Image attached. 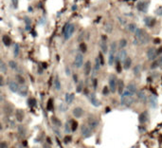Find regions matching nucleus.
Returning a JSON list of instances; mask_svg holds the SVG:
<instances>
[{
  "instance_id": "obj_1",
  "label": "nucleus",
  "mask_w": 162,
  "mask_h": 148,
  "mask_svg": "<svg viewBox=\"0 0 162 148\" xmlns=\"http://www.w3.org/2000/svg\"><path fill=\"white\" fill-rule=\"evenodd\" d=\"M135 33V37H134V44L137 46H143L148 44L150 37L149 34L145 31V30L143 29H137Z\"/></svg>"
},
{
  "instance_id": "obj_2",
  "label": "nucleus",
  "mask_w": 162,
  "mask_h": 148,
  "mask_svg": "<svg viewBox=\"0 0 162 148\" xmlns=\"http://www.w3.org/2000/svg\"><path fill=\"white\" fill-rule=\"evenodd\" d=\"M75 31V25L74 24H66L64 29V37L65 40H68L72 37Z\"/></svg>"
},
{
  "instance_id": "obj_3",
  "label": "nucleus",
  "mask_w": 162,
  "mask_h": 148,
  "mask_svg": "<svg viewBox=\"0 0 162 148\" xmlns=\"http://www.w3.org/2000/svg\"><path fill=\"white\" fill-rule=\"evenodd\" d=\"M117 85H118L117 77L115 75H110V77H109V90L113 93L116 92Z\"/></svg>"
},
{
  "instance_id": "obj_4",
  "label": "nucleus",
  "mask_w": 162,
  "mask_h": 148,
  "mask_svg": "<svg viewBox=\"0 0 162 148\" xmlns=\"http://www.w3.org/2000/svg\"><path fill=\"white\" fill-rule=\"evenodd\" d=\"M74 65L77 68H82V66L84 65V55L81 52H78L76 54L75 58H74Z\"/></svg>"
},
{
  "instance_id": "obj_5",
  "label": "nucleus",
  "mask_w": 162,
  "mask_h": 148,
  "mask_svg": "<svg viewBox=\"0 0 162 148\" xmlns=\"http://www.w3.org/2000/svg\"><path fill=\"white\" fill-rule=\"evenodd\" d=\"M81 133L84 138H89L92 135V129L87 125H83L81 127Z\"/></svg>"
},
{
  "instance_id": "obj_6",
  "label": "nucleus",
  "mask_w": 162,
  "mask_h": 148,
  "mask_svg": "<svg viewBox=\"0 0 162 148\" xmlns=\"http://www.w3.org/2000/svg\"><path fill=\"white\" fill-rule=\"evenodd\" d=\"M121 104L125 106H129L134 102V96H123L121 95Z\"/></svg>"
},
{
  "instance_id": "obj_7",
  "label": "nucleus",
  "mask_w": 162,
  "mask_h": 148,
  "mask_svg": "<svg viewBox=\"0 0 162 148\" xmlns=\"http://www.w3.org/2000/svg\"><path fill=\"white\" fill-rule=\"evenodd\" d=\"M8 86H9L10 90L13 93H17L19 90V87H20L19 84L16 81H9L8 82Z\"/></svg>"
},
{
  "instance_id": "obj_8",
  "label": "nucleus",
  "mask_w": 162,
  "mask_h": 148,
  "mask_svg": "<svg viewBox=\"0 0 162 148\" xmlns=\"http://www.w3.org/2000/svg\"><path fill=\"white\" fill-rule=\"evenodd\" d=\"M156 54H157V52H156V49H155L154 47H150V48H148V50H147V52H146V55L148 57V59L151 60V61H154V60L155 59Z\"/></svg>"
},
{
  "instance_id": "obj_9",
  "label": "nucleus",
  "mask_w": 162,
  "mask_h": 148,
  "mask_svg": "<svg viewBox=\"0 0 162 148\" xmlns=\"http://www.w3.org/2000/svg\"><path fill=\"white\" fill-rule=\"evenodd\" d=\"M148 2L147 1H144V0H142L140 2H139V4H138V10L139 11H143V12H146L147 11V9H148Z\"/></svg>"
},
{
  "instance_id": "obj_10",
  "label": "nucleus",
  "mask_w": 162,
  "mask_h": 148,
  "mask_svg": "<svg viewBox=\"0 0 162 148\" xmlns=\"http://www.w3.org/2000/svg\"><path fill=\"white\" fill-rule=\"evenodd\" d=\"M159 67H162V54L159 55V57H157L156 59L154 60L151 68H153V69H154V68H159Z\"/></svg>"
},
{
  "instance_id": "obj_11",
  "label": "nucleus",
  "mask_w": 162,
  "mask_h": 148,
  "mask_svg": "<svg viewBox=\"0 0 162 148\" xmlns=\"http://www.w3.org/2000/svg\"><path fill=\"white\" fill-rule=\"evenodd\" d=\"M88 126L91 129H95L99 126V121L95 118H89L88 119Z\"/></svg>"
},
{
  "instance_id": "obj_12",
  "label": "nucleus",
  "mask_w": 162,
  "mask_h": 148,
  "mask_svg": "<svg viewBox=\"0 0 162 148\" xmlns=\"http://www.w3.org/2000/svg\"><path fill=\"white\" fill-rule=\"evenodd\" d=\"M125 89H127V90L129 91L131 94H133V95H135L136 93H137V86H136V84H134V83H130L127 85V86L125 87Z\"/></svg>"
},
{
  "instance_id": "obj_13",
  "label": "nucleus",
  "mask_w": 162,
  "mask_h": 148,
  "mask_svg": "<svg viewBox=\"0 0 162 148\" xmlns=\"http://www.w3.org/2000/svg\"><path fill=\"white\" fill-rule=\"evenodd\" d=\"M28 92H29V89H28V86H25V85H22L21 86L19 87V90H18V94L22 96V97H26L28 95Z\"/></svg>"
},
{
  "instance_id": "obj_14",
  "label": "nucleus",
  "mask_w": 162,
  "mask_h": 148,
  "mask_svg": "<svg viewBox=\"0 0 162 148\" xmlns=\"http://www.w3.org/2000/svg\"><path fill=\"white\" fill-rule=\"evenodd\" d=\"M149 104L152 108H156L157 107V98L154 95L149 97Z\"/></svg>"
},
{
  "instance_id": "obj_15",
  "label": "nucleus",
  "mask_w": 162,
  "mask_h": 148,
  "mask_svg": "<svg viewBox=\"0 0 162 148\" xmlns=\"http://www.w3.org/2000/svg\"><path fill=\"white\" fill-rule=\"evenodd\" d=\"M91 69H92L91 62H90V61H87L86 63L85 64V66H84V71H85V76H88V75L91 73Z\"/></svg>"
},
{
  "instance_id": "obj_16",
  "label": "nucleus",
  "mask_w": 162,
  "mask_h": 148,
  "mask_svg": "<svg viewBox=\"0 0 162 148\" xmlns=\"http://www.w3.org/2000/svg\"><path fill=\"white\" fill-rule=\"evenodd\" d=\"M73 116L75 117V118H81L83 115H84V110H83V108L82 107H75L74 109H73Z\"/></svg>"
},
{
  "instance_id": "obj_17",
  "label": "nucleus",
  "mask_w": 162,
  "mask_h": 148,
  "mask_svg": "<svg viewBox=\"0 0 162 148\" xmlns=\"http://www.w3.org/2000/svg\"><path fill=\"white\" fill-rule=\"evenodd\" d=\"M144 23H145V26H147V27H149V28H152L154 25V23H155V20L151 17V16H148V17H145L144 18Z\"/></svg>"
},
{
  "instance_id": "obj_18",
  "label": "nucleus",
  "mask_w": 162,
  "mask_h": 148,
  "mask_svg": "<svg viewBox=\"0 0 162 148\" xmlns=\"http://www.w3.org/2000/svg\"><path fill=\"white\" fill-rule=\"evenodd\" d=\"M74 99H75V95L73 93H67L65 95V102L67 104H71L74 101Z\"/></svg>"
},
{
  "instance_id": "obj_19",
  "label": "nucleus",
  "mask_w": 162,
  "mask_h": 148,
  "mask_svg": "<svg viewBox=\"0 0 162 148\" xmlns=\"http://www.w3.org/2000/svg\"><path fill=\"white\" fill-rule=\"evenodd\" d=\"M90 102H91L94 106H96V107L100 105V101L96 98L95 94H91V95H90Z\"/></svg>"
},
{
  "instance_id": "obj_20",
  "label": "nucleus",
  "mask_w": 162,
  "mask_h": 148,
  "mask_svg": "<svg viewBox=\"0 0 162 148\" xmlns=\"http://www.w3.org/2000/svg\"><path fill=\"white\" fill-rule=\"evenodd\" d=\"M15 118H16V120H17L18 122L21 123L22 121L24 120V112H23V110L17 109V110L15 111Z\"/></svg>"
},
{
  "instance_id": "obj_21",
  "label": "nucleus",
  "mask_w": 162,
  "mask_h": 148,
  "mask_svg": "<svg viewBox=\"0 0 162 148\" xmlns=\"http://www.w3.org/2000/svg\"><path fill=\"white\" fill-rule=\"evenodd\" d=\"M122 63H123V68L124 69H129L132 66V59L130 57H126L125 60Z\"/></svg>"
},
{
  "instance_id": "obj_22",
  "label": "nucleus",
  "mask_w": 162,
  "mask_h": 148,
  "mask_svg": "<svg viewBox=\"0 0 162 148\" xmlns=\"http://www.w3.org/2000/svg\"><path fill=\"white\" fill-rule=\"evenodd\" d=\"M53 86L54 88L56 89V90H61V88H62V85H61V82H60V80L58 77H56L53 81Z\"/></svg>"
},
{
  "instance_id": "obj_23",
  "label": "nucleus",
  "mask_w": 162,
  "mask_h": 148,
  "mask_svg": "<svg viewBox=\"0 0 162 148\" xmlns=\"http://www.w3.org/2000/svg\"><path fill=\"white\" fill-rule=\"evenodd\" d=\"M117 87H118V92H119V95H121V93L124 90V84L122 82V80H119L118 81V85H117Z\"/></svg>"
},
{
  "instance_id": "obj_24",
  "label": "nucleus",
  "mask_w": 162,
  "mask_h": 148,
  "mask_svg": "<svg viewBox=\"0 0 162 148\" xmlns=\"http://www.w3.org/2000/svg\"><path fill=\"white\" fill-rule=\"evenodd\" d=\"M147 120H148V113L146 111H144L143 113L139 115V122H140V124H145L147 122Z\"/></svg>"
},
{
  "instance_id": "obj_25",
  "label": "nucleus",
  "mask_w": 162,
  "mask_h": 148,
  "mask_svg": "<svg viewBox=\"0 0 162 148\" xmlns=\"http://www.w3.org/2000/svg\"><path fill=\"white\" fill-rule=\"evenodd\" d=\"M100 59H99V57H97L96 59H95V65H94V74H96V72H98L99 70H100Z\"/></svg>"
},
{
  "instance_id": "obj_26",
  "label": "nucleus",
  "mask_w": 162,
  "mask_h": 148,
  "mask_svg": "<svg viewBox=\"0 0 162 148\" xmlns=\"http://www.w3.org/2000/svg\"><path fill=\"white\" fill-rule=\"evenodd\" d=\"M117 50H118V44H117V42H113V43L110 45V52H109V53L116 54V53H117Z\"/></svg>"
},
{
  "instance_id": "obj_27",
  "label": "nucleus",
  "mask_w": 162,
  "mask_h": 148,
  "mask_svg": "<svg viewBox=\"0 0 162 148\" xmlns=\"http://www.w3.org/2000/svg\"><path fill=\"white\" fill-rule=\"evenodd\" d=\"M115 61H116V54L109 53V56H108V65L109 66H113L115 64Z\"/></svg>"
},
{
  "instance_id": "obj_28",
  "label": "nucleus",
  "mask_w": 162,
  "mask_h": 148,
  "mask_svg": "<svg viewBox=\"0 0 162 148\" xmlns=\"http://www.w3.org/2000/svg\"><path fill=\"white\" fill-rule=\"evenodd\" d=\"M100 49H101V51H102L103 53H106L108 51V45L105 40H102V41L100 42Z\"/></svg>"
},
{
  "instance_id": "obj_29",
  "label": "nucleus",
  "mask_w": 162,
  "mask_h": 148,
  "mask_svg": "<svg viewBox=\"0 0 162 148\" xmlns=\"http://www.w3.org/2000/svg\"><path fill=\"white\" fill-rule=\"evenodd\" d=\"M138 97H139V99L142 101V102H146V100H147V96H146V94H145V92L143 90H140L138 92Z\"/></svg>"
},
{
  "instance_id": "obj_30",
  "label": "nucleus",
  "mask_w": 162,
  "mask_h": 148,
  "mask_svg": "<svg viewBox=\"0 0 162 148\" xmlns=\"http://www.w3.org/2000/svg\"><path fill=\"white\" fill-rule=\"evenodd\" d=\"M104 31L107 33H111L113 31V25H112V23L110 22L105 23V25H104Z\"/></svg>"
},
{
  "instance_id": "obj_31",
  "label": "nucleus",
  "mask_w": 162,
  "mask_h": 148,
  "mask_svg": "<svg viewBox=\"0 0 162 148\" xmlns=\"http://www.w3.org/2000/svg\"><path fill=\"white\" fill-rule=\"evenodd\" d=\"M15 80H16V82L19 84V85H25V83H26V80L25 78L20 75V74H16L15 75Z\"/></svg>"
},
{
  "instance_id": "obj_32",
  "label": "nucleus",
  "mask_w": 162,
  "mask_h": 148,
  "mask_svg": "<svg viewBox=\"0 0 162 148\" xmlns=\"http://www.w3.org/2000/svg\"><path fill=\"white\" fill-rule=\"evenodd\" d=\"M7 70H8V66H7L6 63H4L2 60H0V72L6 73Z\"/></svg>"
},
{
  "instance_id": "obj_33",
  "label": "nucleus",
  "mask_w": 162,
  "mask_h": 148,
  "mask_svg": "<svg viewBox=\"0 0 162 148\" xmlns=\"http://www.w3.org/2000/svg\"><path fill=\"white\" fill-rule=\"evenodd\" d=\"M133 72H134V74H135L136 76H139V75L140 74V72H141V66L140 65H137V66H135L134 68H133Z\"/></svg>"
},
{
  "instance_id": "obj_34",
  "label": "nucleus",
  "mask_w": 162,
  "mask_h": 148,
  "mask_svg": "<svg viewBox=\"0 0 162 148\" xmlns=\"http://www.w3.org/2000/svg\"><path fill=\"white\" fill-rule=\"evenodd\" d=\"M51 122H52L53 125L57 126V127H60V126L62 125V122H61L58 118H56V117H52V118H51Z\"/></svg>"
},
{
  "instance_id": "obj_35",
  "label": "nucleus",
  "mask_w": 162,
  "mask_h": 148,
  "mask_svg": "<svg viewBox=\"0 0 162 148\" xmlns=\"http://www.w3.org/2000/svg\"><path fill=\"white\" fill-rule=\"evenodd\" d=\"M9 67H10L11 69H13V70H17V69H18V65H17V63H16L15 61H13V60L9 61Z\"/></svg>"
},
{
  "instance_id": "obj_36",
  "label": "nucleus",
  "mask_w": 162,
  "mask_h": 148,
  "mask_svg": "<svg viewBox=\"0 0 162 148\" xmlns=\"http://www.w3.org/2000/svg\"><path fill=\"white\" fill-rule=\"evenodd\" d=\"M118 46H119V47L120 49H121V48H125V47L127 46V40H126V39H120Z\"/></svg>"
},
{
  "instance_id": "obj_37",
  "label": "nucleus",
  "mask_w": 162,
  "mask_h": 148,
  "mask_svg": "<svg viewBox=\"0 0 162 148\" xmlns=\"http://www.w3.org/2000/svg\"><path fill=\"white\" fill-rule=\"evenodd\" d=\"M2 42L4 43L5 46H9L11 44V39L8 37V35H4V36L2 37Z\"/></svg>"
},
{
  "instance_id": "obj_38",
  "label": "nucleus",
  "mask_w": 162,
  "mask_h": 148,
  "mask_svg": "<svg viewBox=\"0 0 162 148\" xmlns=\"http://www.w3.org/2000/svg\"><path fill=\"white\" fill-rule=\"evenodd\" d=\"M127 29H128V31H131V32H135L136 30H137V25L134 24V23H131V24H129V25L127 26Z\"/></svg>"
},
{
  "instance_id": "obj_39",
  "label": "nucleus",
  "mask_w": 162,
  "mask_h": 148,
  "mask_svg": "<svg viewBox=\"0 0 162 148\" xmlns=\"http://www.w3.org/2000/svg\"><path fill=\"white\" fill-rule=\"evenodd\" d=\"M19 51H20L19 45H18V44H15V45H14V47H13V55H14V57H17L19 55Z\"/></svg>"
},
{
  "instance_id": "obj_40",
  "label": "nucleus",
  "mask_w": 162,
  "mask_h": 148,
  "mask_svg": "<svg viewBox=\"0 0 162 148\" xmlns=\"http://www.w3.org/2000/svg\"><path fill=\"white\" fill-rule=\"evenodd\" d=\"M59 110L61 111V112H65L66 110H67V105L64 103V102H61L60 104H59Z\"/></svg>"
},
{
  "instance_id": "obj_41",
  "label": "nucleus",
  "mask_w": 162,
  "mask_h": 148,
  "mask_svg": "<svg viewBox=\"0 0 162 148\" xmlns=\"http://www.w3.org/2000/svg\"><path fill=\"white\" fill-rule=\"evenodd\" d=\"M18 132L20 133V135L23 137L26 136V132H27V130H26V128L24 127V126H22V125H20L19 126V128H18Z\"/></svg>"
},
{
  "instance_id": "obj_42",
  "label": "nucleus",
  "mask_w": 162,
  "mask_h": 148,
  "mask_svg": "<svg viewBox=\"0 0 162 148\" xmlns=\"http://www.w3.org/2000/svg\"><path fill=\"white\" fill-rule=\"evenodd\" d=\"M4 111L6 112V113H8V114H11L12 111H13V109H12V107H11V105H6L5 107H4Z\"/></svg>"
},
{
  "instance_id": "obj_43",
  "label": "nucleus",
  "mask_w": 162,
  "mask_h": 148,
  "mask_svg": "<svg viewBox=\"0 0 162 148\" xmlns=\"http://www.w3.org/2000/svg\"><path fill=\"white\" fill-rule=\"evenodd\" d=\"M46 108H47V110L48 111H51L52 109H53V103H52V100L50 99L48 102H47V105H46Z\"/></svg>"
},
{
  "instance_id": "obj_44",
  "label": "nucleus",
  "mask_w": 162,
  "mask_h": 148,
  "mask_svg": "<svg viewBox=\"0 0 162 148\" xmlns=\"http://www.w3.org/2000/svg\"><path fill=\"white\" fill-rule=\"evenodd\" d=\"M80 49H81V51H83V52H86L87 48L85 43H81V45H80Z\"/></svg>"
},
{
  "instance_id": "obj_45",
  "label": "nucleus",
  "mask_w": 162,
  "mask_h": 148,
  "mask_svg": "<svg viewBox=\"0 0 162 148\" xmlns=\"http://www.w3.org/2000/svg\"><path fill=\"white\" fill-rule=\"evenodd\" d=\"M65 133H70V132H71V128H70V125H69L68 123H67V124H65Z\"/></svg>"
},
{
  "instance_id": "obj_46",
  "label": "nucleus",
  "mask_w": 162,
  "mask_h": 148,
  "mask_svg": "<svg viewBox=\"0 0 162 148\" xmlns=\"http://www.w3.org/2000/svg\"><path fill=\"white\" fill-rule=\"evenodd\" d=\"M82 90H83V84L81 83V84L78 85V86H77V88H76V91H77L78 93H80V92H82Z\"/></svg>"
},
{
  "instance_id": "obj_47",
  "label": "nucleus",
  "mask_w": 162,
  "mask_h": 148,
  "mask_svg": "<svg viewBox=\"0 0 162 148\" xmlns=\"http://www.w3.org/2000/svg\"><path fill=\"white\" fill-rule=\"evenodd\" d=\"M78 127V123L77 122H72V127H71V131H75Z\"/></svg>"
},
{
  "instance_id": "obj_48",
  "label": "nucleus",
  "mask_w": 162,
  "mask_h": 148,
  "mask_svg": "<svg viewBox=\"0 0 162 148\" xmlns=\"http://www.w3.org/2000/svg\"><path fill=\"white\" fill-rule=\"evenodd\" d=\"M155 14L158 16H162V7H159L156 11H155Z\"/></svg>"
},
{
  "instance_id": "obj_49",
  "label": "nucleus",
  "mask_w": 162,
  "mask_h": 148,
  "mask_svg": "<svg viewBox=\"0 0 162 148\" xmlns=\"http://www.w3.org/2000/svg\"><path fill=\"white\" fill-rule=\"evenodd\" d=\"M35 103H36V102H35L34 99H30V100H29V104H30V105L32 106V105H35Z\"/></svg>"
},
{
  "instance_id": "obj_50",
  "label": "nucleus",
  "mask_w": 162,
  "mask_h": 148,
  "mask_svg": "<svg viewBox=\"0 0 162 148\" xmlns=\"http://www.w3.org/2000/svg\"><path fill=\"white\" fill-rule=\"evenodd\" d=\"M65 74H66L67 76L71 75V71H70V68H68V67H66V68H65Z\"/></svg>"
},
{
  "instance_id": "obj_51",
  "label": "nucleus",
  "mask_w": 162,
  "mask_h": 148,
  "mask_svg": "<svg viewBox=\"0 0 162 148\" xmlns=\"http://www.w3.org/2000/svg\"><path fill=\"white\" fill-rule=\"evenodd\" d=\"M5 85V82H4V78L2 76H0V87L3 86Z\"/></svg>"
},
{
  "instance_id": "obj_52",
  "label": "nucleus",
  "mask_w": 162,
  "mask_h": 148,
  "mask_svg": "<svg viewBox=\"0 0 162 148\" xmlns=\"http://www.w3.org/2000/svg\"><path fill=\"white\" fill-rule=\"evenodd\" d=\"M0 148H8V145L6 142H0Z\"/></svg>"
},
{
  "instance_id": "obj_53",
  "label": "nucleus",
  "mask_w": 162,
  "mask_h": 148,
  "mask_svg": "<svg viewBox=\"0 0 162 148\" xmlns=\"http://www.w3.org/2000/svg\"><path fill=\"white\" fill-rule=\"evenodd\" d=\"M108 94V88L107 87H104L103 89V95H107Z\"/></svg>"
},
{
  "instance_id": "obj_54",
  "label": "nucleus",
  "mask_w": 162,
  "mask_h": 148,
  "mask_svg": "<svg viewBox=\"0 0 162 148\" xmlns=\"http://www.w3.org/2000/svg\"><path fill=\"white\" fill-rule=\"evenodd\" d=\"M53 130H54V131H55V133H56V134H57L58 136H59V137H61V134L59 133V131H58L57 129H55V128H53Z\"/></svg>"
},
{
  "instance_id": "obj_55",
  "label": "nucleus",
  "mask_w": 162,
  "mask_h": 148,
  "mask_svg": "<svg viewBox=\"0 0 162 148\" xmlns=\"http://www.w3.org/2000/svg\"><path fill=\"white\" fill-rule=\"evenodd\" d=\"M4 100H5V99H4V97H3V96L0 94V102H4Z\"/></svg>"
},
{
  "instance_id": "obj_56",
  "label": "nucleus",
  "mask_w": 162,
  "mask_h": 148,
  "mask_svg": "<svg viewBox=\"0 0 162 148\" xmlns=\"http://www.w3.org/2000/svg\"><path fill=\"white\" fill-rule=\"evenodd\" d=\"M70 140H71V138H70V137H66V138H65V142H67V141H70Z\"/></svg>"
},
{
  "instance_id": "obj_57",
  "label": "nucleus",
  "mask_w": 162,
  "mask_h": 148,
  "mask_svg": "<svg viewBox=\"0 0 162 148\" xmlns=\"http://www.w3.org/2000/svg\"><path fill=\"white\" fill-rule=\"evenodd\" d=\"M93 84H94V88L96 89V87H97V80H94V83H93Z\"/></svg>"
},
{
  "instance_id": "obj_58",
  "label": "nucleus",
  "mask_w": 162,
  "mask_h": 148,
  "mask_svg": "<svg viewBox=\"0 0 162 148\" xmlns=\"http://www.w3.org/2000/svg\"><path fill=\"white\" fill-rule=\"evenodd\" d=\"M73 78H74V82L77 83V82H78V77H77L76 75H74V76H73Z\"/></svg>"
},
{
  "instance_id": "obj_59",
  "label": "nucleus",
  "mask_w": 162,
  "mask_h": 148,
  "mask_svg": "<svg viewBox=\"0 0 162 148\" xmlns=\"http://www.w3.org/2000/svg\"><path fill=\"white\" fill-rule=\"evenodd\" d=\"M2 129V125H1V124H0V130Z\"/></svg>"
}]
</instances>
